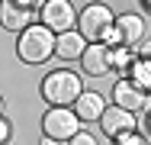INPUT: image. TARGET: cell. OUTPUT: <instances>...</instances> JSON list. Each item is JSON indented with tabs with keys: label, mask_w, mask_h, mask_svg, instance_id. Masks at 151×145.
Segmentation results:
<instances>
[{
	"label": "cell",
	"mask_w": 151,
	"mask_h": 145,
	"mask_svg": "<svg viewBox=\"0 0 151 145\" xmlns=\"http://www.w3.org/2000/svg\"><path fill=\"white\" fill-rule=\"evenodd\" d=\"M106 110V100H103V94L100 90H84L77 100H74V113L81 123H96L100 116Z\"/></svg>",
	"instance_id": "obj_11"
},
{
	"label": "cell",
	"mask_w": 151,
	"mask_h": 145,
	"mask_svg": "<svg viewBox=\"0 0 151 145\" xmlns=\"http://www.w3.org/2000/svg\"><path fill=\"white\" fill-rule=\"evenodd\" d=\"M0 26L19 36L23 29L32 26V10H29V7L13 3V0H0Z\"/></svg>",
	"instance_id": "obj_7"
},
{
	"label": "cell",
	"mask_w": 151,
	"mask_h": 145,
	"mask_svg": "<svg viewBox=\"0 0 151 145\" xmlns=\"http://www.w3.org/2000/svg\"><path fill=\"white\" fill-rule=\"evenodd\" d=\"M129 81L135 87H142L145 94H151V61L148 58H135L129 68Z\"/></svg>",
	"instance_id": "obj_13"
},
{
	"label": "cell",
	"mask_w": 151,
	"mask_h": 145,
	"mask_svg": "<svg viewBox=\"0 0 151 145\" xmlns=\"http://www.w3.org/2000/svg\"><path fill=\"white\" fill-rule=\"evenodd\" d=\"M39 94L45 97L48 107H74V100L84 94V84H81V78H77L74 71L58 68V71H48V74L42 78Z\"/></svg>",
	"instance_id": "obj_1"
},
{
	"label": "cell",
	"mask_w": 151,
	"mask_h": 145,
	"mask_svg": "<svg viewBox=\"0 0 151 145\" xmlns=\"http://www.w3.org/2000/svg\"><path fill=\"white\" fill-rule=\"evenodd\" d=\"M116 23V13L106 3H87L77 13V32L84 36V42H100L103 29H109Z\"/></svg>",
	"instance_id": "obj_4"
},
{
	"label": "cell",
	"mask_w": 151,
	"mask_h": 145,
	"mask_svg": "<svg viewBox=\"0 0 151 145\" xmlns=\"http://www.w3.org/2000/svg\"><path fill=\"white\" fill-rule=\"evenodd\" d=\"M16 55H19V61H26V65H45L48 58L55 55V32L45 29L42 23H32L29 29L19 32Z\"/></svg>",
	"instance_id": "obj_2"
},
{
	"label": "cell",
	"mask_w": 151,
	"mask_h": 145,
	"mask_svg": "<svg viewBox=\"0 0 151 145\" xmlns=\"http://www.w3.org/2000/svg\"><path fill=\"white\" fill-rule=\"evenodd\" d=\"M100 42H103L106 49H116V45H122V39H119V32H116V26L103 29V36H100Z\"/></svg>",
	"instance_id": "obj_15"
},
{
	"label": "cell",
	"mask_w": 151,
	"mask_h": 145,
	"mask_svg": "<svg viewBox=\"0 0 151 145\" xmlns=\"http://www.w3.org/2000/svg\"><path fill=\"white\" fill-rule=\"evenodd\" d=\"M39 145H58V142H55V139H48V136H42V142H39Z\"/></svg>",
	"instance_id": "obj_21"
},
{
	"label": "cell",
	"mask_w": 151,
	"mask_h": 145,
	"mask_svg": "<svg viewBox=\"0 0 151 145\" xmlns=\"http://www.w3.org/2000/svg\"><path fill=\"white\" fill-rule=\"evenodd\" d=\"M42 132L55 142H71L81 132V119L71 107H48V113L42 116Z\"/></svg>",
	"instance_id": "obj_3"
},
{
	"label": "cell",
	"mask_w": 151,
	"mask_h": 145,
	"mask_svg": "<svg viewBox=\"0 0 151 145\" xmlns=\"http://www.w3.org/2000/svg\"><path fill=\"white\" fill-rule=\"evenodd\" d=\"M145 123H148V136H151V113H148V119H145Z\"/></svg>",
	"instance_id": "obj_24"
},
{
	"label": "cell",
	"mask_w": 151,
	"mask_h": 145,
	"mask_svg": "<svg viewBox=\"0 0 151 145\" xmlns=\"http://www.w3.org/2000/svg\"><path fill=\"white\" fill-rule=\"evenodd\" d=\"M145 110L151 113V94H145Z\"/></svg>",
	"instance_id": "obj_22"
},
{
	"label": "cell",
	"mask_w": 151,
	"mask_h": 145,
	"mask_svg": "<svg viewBox=\"0 0 151 145\" xmlns=\"http://www.w3.org/2000/svg\"><path fill=\"white\" fill-rule=\"evenodd\" d=\"M71 145H96V136H90V132H84V129H81V132L71 139Z\"/></svg>",
	"instance_id": "obj_17"
},
{
	"label": "cell",
	"mask_w": 151,
	"mask_h": 145,
	"mask_svg": "<svg viewBox=\"0 0 151 145\" xmlns=\"http://www.w3.org/2000/svg\"><path fill=\"white\" fill-rule=\"evenodd\" d=\"M113 26L119 32L122 45H129V49H138V42L145 39V20H142L138 13H119Z\"/></svg>",
	"instance_id": "obj_9"
},
{
	"label": "cell",
	"mask_w": 151,
	"mask_h": 145,
	"mask_svg": "<svg viewBox=\"0 0 151 145\" xmlns=\"http://www.w3.org/2000/svg\"><path fill=\"white\" fill-rule=\"evenodd\" d=\"M96 123L103 126V136H109V139H119L125 132H135V113H129L122 107H106Z\"/></svg>",
	"instance_id": "obj_6"
},
{
	"label": "cell",
	"mask_w": 151,
	"mask_h": 145,
	"mask_svg": "<svg viewBox=\"0 0 151 145\" xmlns=\"http://www.w3.org/2000/svg\"><path fill=\"white\" fill-rule=\"evenodd\" d=\"M113 107H122V110H129V113L142 110V107H145V90L135 87L129 78H119V81L113 84Z\"/></svg>",
	"instance_id": "obj_8"
},
{
	"label": "cell",
	"mask_w": 151,
	"mask_h": 145,
	"mask_svg": "<svg viewBox=\"0 0 151 145\" xmlns=\"http://www.w3.org/2000/svg\"><path fill=\"white\" fill-rule=\"evenodd\" d=\"M10 136H13V126H10V123L0 116V145H6V142H10Z\"/></svg>",
	"instance_id": "obj_18"
},
{
	"label": "cell",
	"mask_w": 151,
	"mask_h": 145,
	"mask_svg": "<svg viewBox=\"0 0 151 145\" xmlns=\"http://www.w3.org/2000/svg\"><path fill=\"white\" fill-rule=\"evenodd\" d=\"M13 3H19V7H29V10H32V7L39 3V0H13Z\"/></svg>",
	"instance_id": "obj_20"
},
{
	"label": "cell",
	"mask_w": 151,
	"mask_h": 145,
	"mask_svg": "<svg viewBox=\"0 0 151 145\" xmlns=\"http://www.w3.org/2000/svg\"><path fill=\"white\" fill-rule=\"evenodd\" d=\"M81 68L90 74V78H103L109 71V49L103 42H87L84 55H81Z\"/></svg>",
	"instance_id": "obj_10"
},
{
	"label": "cell",
	"mask_w": 151,
	"mask_h": 145,
	"mask_svg": "<svg viewBox=\"0 0 151 145\" xmlns=\"http://www.w3.org/2000/svg\"><path fill=\"white\" fill-rule=\"evenodd\" d=\"M135 52H138V58H148V61H151V39H142Z\"/></svg>",
	"instance_id": "obj_19"
},
{
	"label": "cell",
	"mask_w": 151,
	"mask_h": 145,
	"mask_svg": "<svg viewBox=\"0 0 151 145\" xmlns=\"http://www.w3.org/2000/svg\"><path fill=\"white\" fill-rule=\"evenodd\" d=\"M116 145H145V139H142L138 132H125V136L116 139Z\"/></svg>",
	"instance_id": "obj_16"
},
{
	"label": "cell",
	"mask_w": 151,
	"mask_h": 145,
	"mask_svg": "<svg viewBox=\"0 0 151 145\" xmlns=\"http://www.w3.org/2000/svg\"><path fill=\"white\" fill-rule=\"evenodd\" d=\"M142 7H145V10H148V13H151V0H142Z\"/></svg>",
	"instance_id": "obj_23"
},
{
	"label": "cell",
	"mask_w": 151,
	"mask_h": 145,
	"mask_svg": "<svg viewBox=\"0 0 151 145\" xmlns=\"http://www.w3.org/2000/svg\"><path fill=\"white\" fill-rule=\"evenodd\" d=\"M135 58H138V55H135V49H129V45H116V49H109V71H129Z\"/></svg>",
	"instance_id": "obj_14"
},
{
	"label": "cell",
	"mask_w": 151,
	"mask_h": 145,
	"mask_svg": "<svg viewBox=\"0 0 151 145\" xmlns=\"http://www.w3.org/2000/svg\"><path fill=\"white\" fill-rule=\"evenodd\" d=\"M84 49H87V42H84V36H81L77 29L55 36V55H58V58H64V61H81Z\"/></svg>",
	"instance_id": "obj_12"
},
{
	"label": "cell",
	"mask_w": 151,
	"mask_h": 145,
	"mask_svg": "<svg viewBox=\"0 0 151 145\" xmlns=\"http://www.w3.org/2000/svg\"><path fill=\"white\" fill-rule=\"evenodd\" d=\"M0 116H3V97H0Z\"/></svg>",
	"instance_id": "obj_25"
},
{
	"label": "cell",
	"mask_w": 151,
	"mask_h": 145,
	"mask_svg": "<svg viewBox=\"0 0 151 145\" xmlns=\"http://www.w3.org/2000/svg\"><path fill=\"white\" fill-rule=\"evenodd\" d=\"M39 20L45 29L61 36V32H71L77 26V10L71 7V0H45L42 10H39Z\"/></svg>",
	"instance_id": "obj_5"
}]
</instances>
